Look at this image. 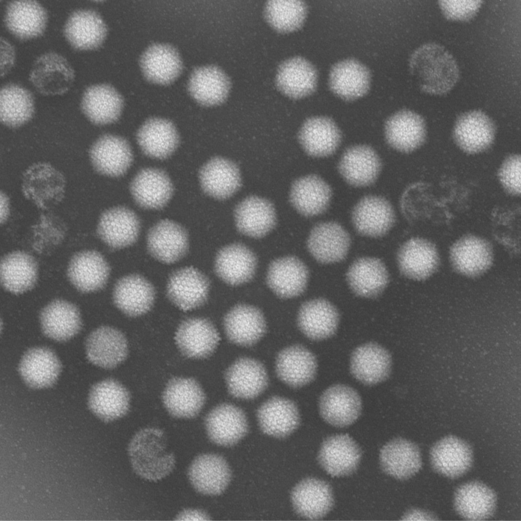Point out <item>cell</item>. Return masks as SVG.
<instances>
[{
    "label": "cell",
    "mask_w": 521,
    "mask_h": 521,
    "mask_svg": "<svg viewBox=\"0 0 521 521\" xmlns=\"http://www.w3.org/2000/svg\"><path fill=\"white\" fill-rule=\"evenodd\" d=\"M520 157L514 155L503 163L499 172L500 180L504 188L510 194L520 193Z\"/></svg>",
    "instance_id": "91938a15"
},
{
    "label": "cell",
    "mask_w": 521,
    "mask_h": 521,
    "mask_svg": "<svg viewBox=\"0 0 521 521\" xmlns=\"http://www.w3.org/2000/svg\"><path fill=\"white\" fill-rule=\"evenodd\" d=\"M307 13L306 5L299 1H271L265 8V16L276 30L288 32L299 28Z\"/></svg>",
    "instance_id": "6f0895ef"
},
{
    "label": "cell",
    "mask_w": 521,
    "mask_h": 521,
    "mask_svg": "<svg viewBox=\"0 0 521 521\" xmlns=\"http://www.w3.org/2000/svg\"><path fill=\"white\" fill-rule=\"evenodd\" d=\"M439 6L449 20L466 21L473 18L479 10L480 1H440Z\"/></svg>",
    "instance_id": "680465c9"
},
{
    "label": "cell",
    "mask_w": 521,
    "mask_h": 521,
    "mask_svg": "<svg viewBox=\"0 0 521 521\" xmlns=\"http://www.w3.org/2000/svg\"><path fill=\"white\" fill-rule=\"evenodd\" d=\"M61 365L55 354L44 347L28 350L22 357L19 371L25 383L35 389L47 388L56 381Z\"/></svg>",
    "instance_id": "7402d4cb"
},
{
    "label": "cell",
    "mask_w": 521,
    "mask_h": 521,
    "mask_svg": "<svg viewBox=\"0 0 521 521\" xmlns=\"http://www.w3.org/2000/svg\"><path fill=\"white\" fill-rule=\"evenodd\" d=\"M64 187L62 175L48 164L32 166L24 175L23 193L41 208L60 200Z\"/></svg>",
    "instance_id": "83f0119b"
},
{
    "label": "cell",
    "mask_w": 521,
    "mask_h": 521,
    "mask_svg": "<svg viewBox=\"0 0 521 521\" xmlns=\"http://www.w3.org/2000/svg\"><path fill=\"white\" fill-rule=\"evenodd\" d=\"M1 76L6 74L13 66L15 59V52L13 46L9 42L1 38Z\"/></svg>",
    "instance_id": "94428289"
},
{
    "label": "cell",
    "mask_w": 521,
    "mask_h": 521,
    "mask_svg": "<svg viewBox=\"0 0 521 521\" xmlns=\"http://www.w3.org/2000/svg\"><path fill=\"white\" fill-rule=\"evenodd\" d=\"M473 451L465 441L453 436L446 437L432 447L430 458L433 469L450 478H458L471 468Z\"/></svg>",
    "instance_id": "52a82bcc"
},
{
    "label": "cell",
    "mask_w": 521,
    "mask_h": 521,
    "mask_svg": "<svg viewBox=\"0 0 521 521\" xmlns=\"http://www.w3.org/2000/svg\"><path fill=\"white\" fill-rule=\"evenodd\" d=\"M9 214V202L6 195L3 193L1 195V222H4Z\"/></svg>",
    "instance_id": "e7e4bbea"
},
{
    "label": "cell",
    "mask_w": 521,
    "mask_h": 521,
    "mask_svg": "<svg viewBox=\"0 0 521 521\" xmlns=\"http://www.w3.org/2000/svg\"><path fill=\"white\" fill-rule=\"evenodd\" d=\"M1 120L10 127L19 126L32 117L34 101L32 93L15 84L3 86L1 91Z\"/></svg>",
    "instance_id": "9f6ffc18"
},
{
    "label": "cell",
    "mask_w": 521,
    "mask_h": 521,
    "mask_svg": "<svg viewBox=\"0 0 521 521\" xmlns=\"http://www.w3.org/2000/svg\"><path fill=\"white\" fill-rule=\"evenodd\" d=\"M361 407L358 393L344 385L330 387L323 394L320 401V413L323 419L338 427L353 423L360 416Z\"/></svg>",
    "instance_id": "8992f818"
},
{
    "label": "cell",
    "mask_w": 521,
    "mask_h": 521,
    "mask_svg": "<svg viewBox=\"0 0 521 521\" xmlns=\"http://www.w3.org/2000/svg\"><path fill=\"white\" fill-rule=\"evenodd\" d=\"M166 439L161 429L148 427L139 431L131 441L128 453L134 472L150 481L160 480L173 470L175 458L166 448Z\"/></svg>",
    "instance_id": "7a4b0ae2"
},
{
    "label": "cell",
    "mask_w": 521,
    "mask_h": 521,
    "mask_svg": "<svg viewBox=\"0 0 521 521\" xmlns=\"http://www.w3.org/2000/svg\"><path fill=\"white\" fill-rule=\"evenodd\" d=\"M200 179L204 191L219 199L232 195L241 184L237 166L222 158H214L205 165L200 173Z\"/></svg>",
    "instance_id": "7dc6e473"
},
{
    "label": "cell",
    "mask_w": 521,
    "mask_h": 521,
    "mask_svg": "<svg viewBox=\"0 0 521 521\" xmlns=\"http://www.w3.org/2000/svg\"><path fill=\"white\" fill-rule=\"evenodd\" d=\"M37 274L35 259L26 252H12L2 260L1 282L10 292L20 294L31 290L36 283Z\"/></svg>",
    "instance_id": "816d5d0a"
},
{
    "label": "cell",
    "mask_w": 521,
    "mask_h": 521,
    "mask_svg": "<svg viewBox=\"0 0 521 521\" xmlns=\"http://www.w3.org/2000/svg\"><path fill=\"white\" fill-rule=\"evenodd\" d=\"M206 426L210 439L224 446L237 443L246 435L248 428L243 411L229 404L220 405L211 411L206 419Z\"/></svg>",
    "instance_id": "9a60e30c"
},
{
    "label": "cell",
    "mask_w": 521,
    "mask_h": 521,
    "mask_svg": "<svg viewBox=\"0 0 521 521\" xmlns=\"http://www.w3.org/2000/svg\"><path fill=\"white\" fill-rule=\"evenodd\" d=\"M130 397L127 390L119 382L106 380L95 385L89 398L91 410L102 419L109 421L127 412Z\"/></svg>",
    "instance_id": "8d00e7d4"
},
{
    "label": "cell",
    "mask_w": 521,
    "mask_h": 521,
    "mask_svg": "<svg viewBox=\"0 0 521 521\" xmlns=\"http://www.w3.org/2000/svg\"><path fill=\"white\" fill-rule=\"evenodd\" d=\"M353 224L361 234L371 237L385 235L392 226L395 215L391 205L385 199L369 196L362 199L352 214Z\"/></svg>",
    "instance_id": "ac0fdd59"
},
{
    "label": "cell",
    "mask_w": 521,
    "mask_h": 521,
    "mask_svg": "<svg viewBox=\"0 0 521 521\" xmlns=\"http://www.w3.org/2000/svg\"><path fill=\"white\" fill-rule=\"evenodd\" d=\"M385 134L387 141L395 149L410 152L419 147L426 134L423 119L410 110H402L387 121Z\"/></svg>",
    "instance_id": "1f68e13d"
},
{
    "label": "cell",
    "mask_w": 521,
    "mask_h": 521,
    "mask_svg": "<svg viewBox=\"0 0 521 521\" xmlns=\"http://www.w3.org/2000/svg\"><path fill=\"white\" fill-rule=\"evenodd\" d=\"M308 279V271L298 259L287 257L278 259L270 265L267 281L270 287L278 296L291 298L304 290Z\"/></svg>",
    "instance_id": "74e56055"
},
{
    "label": "cell",
    "mask_w": 521,
    "mask_h": 521,
    "mask_svg": "<svg viewBox=\"0 0 521 521\" xmlns=\"http://www.w3.org/2000/svg\"><path fill=\"white\" fill-rule=\"evenodd\" d=\"M257 415L262 430L278 438L289 435L299 424L296 405L281 397H273L267 401L258 410Z\"/></svg>",
    "instance_id": "60d3db41"
},
{
    "label": "cell",
    "mask_w": 521,
    "mask_h": 521,
    "mask_svg": "<svg viewBox=\"0 0 521 521\" xmlns=\"http://www.w3.org/2000/svg\"><path fill=\"white\" fill-rule=\"evenodd\" d=\"M331 196L329 185L316 176H308L297 180L291 192V201L302 214L314 216L324 212Z\"/></svg>",
    "instance_id": "db71d44e"
},
{
    "label": "cell",
    "mask_w": 521,
    "mask_h": 521,
    "mask_svg": "<svg viewBox=\"0 0 521 521\" xmlns=\"http://www.w3.org/2000/svg\"><path fill=\"white\" fill-rule=\"evenodd\" d=\"M341 174L350 184L367 186L377 178L381 168L380 159L371 148L356 146L343 154L339 165Z\"/></svg>",
    "instance_id": "836d02e7"
},
{
    "label": "cell",
    "mask_w": 521,
    "mask_h": 521,
    "mask_svg": "<svg viewBox=\"0 0 521 521\" xmlns=\"http://www.w3.org/2000/svg\"><path fill=\"white\" fill-rule=\"evenodd\" d=\"M90 154L97 171L110 176H119L125 172L132 158L126 141L111 135L99 138L92 147Z\"/></svg>",
    "instance_id": "44dd1931"
},
{
    "label": "cell",
    "mask_w": 521,
    "mask_h": 521,
    "mask_svg": "<svg viewBox=\"0 0 521 521\" xmlns=\"http://www.w3.org/2000/svg\"><path fill=\"white\" fill-rule=\"evenodd\" d=\"M139 231V222L136 215L124 208H115L105 212L98 225L101 239L113 248H120L133 244Z\"/></svg>",
    "instance_id": "cb8c5ba5"
},
{
    "label": "cell",
    "mask_w": 521,
    "mask_h": 521,
    "mask_svg": "<svg viewBox=\"0 0 521 521\" xmlns=\"http://www.w3.org/2000/svg\"><path fill=\"white\" fill-rule=\"evenodd\" d=\"M449 257L455 271L467 277H476L490 268L494 254L489 242L480 237L468 235L452 245Z\"/></svg>",
    "instance_id": "277c9868"
},
{
    "label": "cell",
    "mask_w": 521,
    "mask_h": 521,
    "mask_svg": "<svg viewBox=\"0 0 521 521\" xmlns=\"http://www.w3.org/2000/svg\"><path fill=\"white\" fill-rule=\"evenodd\" d=\"M140 63L146 78L161 84L172 82L182 69V62L177 50L165 44H155L149 47L142 55Z\"/></svg>",
    "instance_id": "ab89813d"
},
{
    "label": "cell",
    "mask_w": 521,
    "mask_h": 521,
    "mask_svg": "<svg viewBox=\"0 0 521 521\" xmlns=\"http://www.w3.org/2000/svg\"><path fill=\"white\" fill-rule=\"evenodd\" d=\"M317 73L314 67L301 57L290 59L279 68L276 82L285 95L294 98L307 96L315 90Z\"/></svg>",
    "instance_id": "ee69618b"
},
{
    "label": "cell",
    "mask_w": 521,
    "mask_h": 521,
    "mask_svg": "<svg viewBox=\"0 0 521 521\" xmlns=\"http://www.w3.org/2000/svg\"><path fill=\"white\" fill-rule=\"evenodd\" d=\"M397 261L406 276L417 280H425L438 270L440 255L430 241L419 238L407 241L400 248Z\"/></svg>",
    "instance_id": "ba28073f"
},
{
    "label": "cell",
    "mask_w": 521,
    "mask_h": 521,
    "mask_svg": "<svg viewBox=\"0 0 521 521\" xmlns=\"http://www.w3.org/2000/svg\"><path fill=\"white\" fill-rule=\"evenodd\" d=\"M109 274V268L99 252L88 250L79 252L71 260L68 275L70 281L79 291L92 292L105 285Z\"/></svg>",
    "instance_id": "5bb4252c"
},
{
    "label": "cell",
    "mask_w": 521,
    "mask_h": 521,
    "mask_svg": "<svg viewBox=\"0 0 521 521\" xmlns=\"http://www.w3.org/2000/svg\"><path fill=\"white\" fill-rule=\"evenodd\" d=\"M86 354L92 363L112 368L123 362L127 355L126 339L119 331L108 327L99 328L89 336Z\"/></svg>",
    "instance_id": "7c38bea8"
},
{
    "label": "cell",
    "mask_w": 521,
    "mask_h": 521,
    "mask_svg": "<svg viewBox=\"0 0 521 521\" xmlns=\"http://www.w3.org/2000/svg\"><path fill=\"white\" fill-rule=\"evenodd\" d=\"M370 82L368 69L359 62L348 59L335 64L329 76V86L336 95L353 100L368 92Z\"/></svg>",
    "instance_id": "4dcf8cb0"
},
{
    "label": "cell",
    "mask_w": 521,
    "mask_h": 521,
    "mask_svg": "<svg viewBox=\"0 0 521 521\" xmlns=\"http://www.w3.org/2000/svg\"><path fill=\"white\" fill-rule=\"evenodd\" d=\"M256 267V258L253 253L246 247L239 244L231 245L222 249L218 253L215 269L218 276L230 284H239L249 280L253 276Z\"/></svg>",
    "instance_id": "f5cc1de1"
},
{
    "label": "cell",
    "mask_w": 521,
    "mask_h": 521,
    "mask_svg": "<svg viewBox=\"0 0 521 521\" xmlns=\"http://www.w3.org/2000/svg\"><path fill=\"white\" fill-rule=\"evenodd\" d=\"M224 328L231 341L249 345L257 342L263 335L266 324L263 314L257 309L239 305L231 309L225 316Z\"/></svg>",
    "instance_id": "f35d334b"
},
{
    "label": "cell",
    "mask_w": 521,
    "mask_h": 521,
    "mask_svg": "<svg viewBox=\"0 0 521 521\" xmlns=\"http://www.w3.org/2000/svg\"><path fill=\"white\" fill-rule=\"evenodd\" d=\"M210 518L208 515L200 510H186L180 513L178 516L177 520H209Z\"/></svg>",
    "instance_id": "be15d7a7"
},
{
    "label": "cell",
    "mask_w": 521,
    "mask_h": 521,
    "mask_svg": "<svg viewBox=\"0 0 521 521\" xmlns=\"http://www.w3.org/2000/svg\"><path fill=\"white\" fill-rule=\"evenodd\" d=\"M409 66L421 90L428 94H446L459 79L455 59L443 46L435 43H426L416 49Z\"/></svg>",
    "instance_id": "6da1fadb"
},
{
    "label": "cell",
    "mask_w": 521,
    "mask_h": 521,
    "mask_svg": "<svg viewBox=\"0 0 521 521\" xmlns=\"http://www.w3.org/2000/svg\"><path fill=\"white\" fill-rule=\"evenodd\" d=\"M188 476L194 488L198 492L209 495L221 494L230 479V471L226 461L213 454L197 457L188 470Z\"/></svg>",
    "instance_id": "4fadbf2b"
},
{
    "label": "cell",
    "mask_w": 521,
    "mask_h": 521,
    "mask_svg": "<svg viewBox=\"0 0 521 521\" xmlns=\"http://www.w3.org/2000/svg\"><path fill=\"white\" fill-rule=\"evenodd\" d=\"M317 368L314 356L307 349L294 346L282 351L278 355L276 369L279 377L293 387H300L311 382Z\"/></svg>",
    "instance_id": "f6af8a7d"
},
{
    "label": "cell",
    "mask_w": 521,
    "mask_h": 521,
    "mask_svg": "<svg viewBox=\"0 0 521 521\" xmlns=\"http://www.w3.org/2000/svg\"><path fill=\"white\" fill-rule=\"evenodd\" d=\"M226 380L231 395L243 399L257 396L268 384L264 367L250 358H242L235 362L228 369Z\"/></svg>",
    "instance_id": "d6a6232c"
},
{
    "label": "cell",
    "mask_w": 521,
    "mask_h": 521,
    "mask_svg": "<svg viewBox=\"0 0 521 521\" xmlns=\"http://www.w3.org/2000/svg\"><path fill=\"white\" fill-rule=\"evenodd\" d=\"M5 21L15 36L21 40H28L43 34L47 24V14L36 1H13L7 7Z\"/></svg>",
    "instance_id": "e0dca14e"
},
{
    "label": "cell",
    "mask_w": 521,
    "mask_h": 521,
    "mask_svg": "<svg viewBox=\"0 0 521 521\" xmlns=\"http://www.w3.org/2000/svg\"><path fill=\"white\" fill-rule=\"evenodd\" d=\"M382 469L386 474L398 479H407L417 473L422 466L418 447L408 440L394 439L381 450Z\"/></svg>",
    "instance_id": "603a6c76"
},
{
    "label": "cell",
    "mask_w": 521,
    "mask_h": 521,
    "mask_svg": "<svg viewBox=\"0 0 521 521\" xmlns=\"http://www.w3.org/2000/svg\"><path fill=\"white\" fill-rule=\"evenodd\" d=\"M339 322L335 307L324 299H315L301 308L298 323L302 331L309 338L321 340L333 335Z\"/></svg>",
    "instance_id": "d590c367"
},
{
    "label": "cell",
    "mask_w": 521,
    "mask_h": 521,
    "mask_svg": "<svg viewBox=\"0 0 521 521\" xmlns=\"http://www.w3.org/2000/svg\"><path fill=\"white\" fill-rule=\"evenodd\" d=\"M163 400L166 409L173 416L191 418L200 412L205 396L201 388L194 380L176 378L167 385Z\"/></svg>",
    "instance_id": "4316f807"
},
{
    "label": "cell",
    "mask_w": 521,
    "mask_h": 521,
    "mask_svg": "<svg viewBox=\"0 0 521 521\" xmlns=\"http://www.w3.org/2000/svg\"><path fill=\"white\" fill-rule=\"evenodd\" d=\"M362 456L360 447L348 435L327 438L322 443L318 460L322 467L332 476H347L358 467Z\"/></svg>",
    "instance_id": "5b68a950"
},
{
    "label": "cell",
    "mask_w": 521,
    "mask_h": 521,
    "mask_svg": "<svg viewBox=\"0 0 521 521\" xmlns=\"http://www.w3.org/2000/svg\"><path fill=\"white\" fill-rule=\"evenodd\" d=\"M148 245L150 253L156 258L165 263H172L180 259L186 252L187 235L178 224L163 220L150 231Z\"/></svg>",
    "instance_id": "f1b7e54d"
},
{
    "label": "cell",
    "mask_w": 521,
    "mask_h": 521,
    "mask_svg": "<svg viewBox=\"0 0 521 521\" xmlns=\"http://www.w3.org/2000/svg\"><path fill=\"white\" fill-rule=\"evenodd\" d=\"M132 193L141 207L158 209L168 201L172 192V185L166 175L156 169L140 171L133 181Z\"/></svg>",
    "instance_id": "f907efd6"
},
{
    "label": "cell",
    "mask_w": 521,
    "mask_h": 521,
    "mask_svg": "<svg viewBox=\"0 0 521 521\" xmlns=\"http://www.w3.org/2000/svg\"><path fill=\"white\" fill-rule=\"evenodd\" d=\"M137 140L147 155L162 159L173 152L178 144V136L171 123L163 119H152L141 127Z\"/></svg>",
    "instance_id": "11a10c76"
},
{
    "label": "cell",
    "mask_w": 521,
    "mask_h": 521,
    "mask_svg": "<svg viewBox=\"0 0 521 521\" xmlns=\"http://www.w3.org/2000/svg\"><path fill=\"white\" fill-rule=\"evenodd\" d=\"M497 497L494 490L479 481L462 484L454 495L456 511L468 520H479L489 518L495 511Z\"/></svg>",
    "instance_id": "d4e9b609"
},
{
    "label": "cell",
    "mask_w": 521,
    "mask_h": 521,
    "mask_svg": "<svg viewBox=\"0 0 521 521\" xmlns=\"http://www.w3.org/2000/svg\"><path fill=\"white\" fill-rule=\"evenodd\" d=\"M219 340L214 326L208 320L192 318L184 321L178 328L176 340L181 351L193 358H205L215 349Z\"/></svg>",
    "instance_id": "ffe728a7"
},
{
    "label": "cell",
    "mask_w": 521,
    "mask_h": 521,
    "mask_svg": "<svg viewBox=\"0 0 521 521\" xmlns=\"http://www.w3.org/2000/svg\"><path fill=\"white\" fill-rule=\"evenodd\" d=\"M192 96L205 105L220 104L226 99L230 88L227 76L218 68L206 66L195 69L188 85Z\"/></svg>",
    "instance_id": "681fc988"
},
{
    "label": "cell",
    "mask_w": 521,
    "mask_h": 521,
    "mask_svg": "<svg viewBox=\"0 0 521 521\" xmlns=\"http://www.w3.org/2000/svg\"><path fill=\"white\" fill-rule=\"evenodd\" d=\"M391 368V358L388 351L375 343L360 346L353 352L351 371L358 381L373 385L386 380Z\"/></svg>",
    "instance_id": "484cf974"
},
{
    "label": "cell",
    "mask_w": 521,
    "mask_h": 521,
    "mask_svg": "<svg viewBox=\"0 0 521 521\" xmlns=\"http://www.w3.org/2000/svg\"><path fill=\"white\" fill-rule=\"evenodd\" d=\"M347 278L353 291L357 295L374 297L379 295L388 282L387 270L380 259L362 257L350 267Z\"/></svg>",
    "instance_id": "b9f144b4"
},
{
    "label": "cell",
    "mask_w": 521,
    "mask_h": 521,
    "mask_svg": "<svg viewBox=\"0 0 521 521\" xmlns=\"http://www.w3.org/2000/svg\"><path fill=\"white\" fill-rule=\"evenodd\" d=\"M123 107L120 95L111 86L93 85L84 91L81 101L83 113L93 123L104 125L115 121Z\"/></svg>",
    "instance_id": "e575fe53"
},
{
    "label": "cell",
    "mask_w": 521,
    "mask_h": 521,
    "mask_svg": "<svg viewBox=\"0 0 521 521\" xmlns=\"http://www.w3.org/2000/svg\"><path fill=\"white\" fill-rule=\"evenodd\" d=\"M495 133V126L491 119L484 112L474 110L459 117L453 136L461 149L473 154L487 149L493 141Z\"/></svg>",
    "instance_id": "30bf717a"
},
{
    "label": "cell",
    "mask_w": 521,
    "mask_h": 521,
    "mask_svg": "<svg viewBox=\"0 0 521 521\" xmlns=\"http://www.w3.org/2000/svg\"><path fill=\"white\" fill-rule=\"evenodd\" d=\"M74 72L63 56L48 52L38 57L31 69L29 80L36 90L44 95H61L72 86Z\"/></svg>",
    "instance_id": "3957f363"
},
{
    "label": "cell",
    "mask_w": 521,
    "mask_h": 521,
    "mask_svg": "<svg viewBox=\"0 0 521 521\" xmlns=\"http://www.w3.org/2000/svg\"><path fill=\"white\" fill-rule=\"evenodd\" d=\"M40 321L44 334L58 341L70 339L81 328L80 315L77 308L62 300H55L47 305L41 311Z\"/></svg>",
    "instance_id": "f546056e"
},
{
    "label": "cell",
    "mask_w": 521,
    "mask_h": 521,
    "mask_svg": "<svg viewBox=\"0 0 521 521\" xmlns=\"http://www.w3.org/2000/svg\"><path fill=\"white\" fill-rule=\"evenodd\" d=\"M350 245L346 231L334 222L322 223L312 230L308 247L312 256L322 263L340 261L346 256Z\"/></svg>",
    "instance_id": "8fae6325"
},
{
    "label": "cell",
    "mask_w": 521,
    "mask_h": 521,
    "mask_svg": "<svg viewBox=\"0 0 521 521\" xmlns=\"http://www.w3.org/2000/svg\"><path fill=\"white\" fill-rule=\"evenodd\" d=\"M236 224L243 234L260 237L270 231L275 223V213L268 200L255 196L248 197L240 203L235 211Z\"/></svg>",
    "instance_id": "bcb514c9"
},
{
    "label": "cell",
    "mask_w": 521,
    "mask_h": 521,
    "mask_svg": "<svg viewBox=\"0 0 521 521\" xmlns=\"http://www.w3.org/2000/svg\"><path fill=\"white\" fill-rule=\"evenodd\" d=\"M402 520H436V516L427 511L413 509L408 511L402 516Z\"/></svg>",
    "instance_id": "6125c7cd"
},
{
    "label": "cell",
    "mask_w": 521,
    "mask_h": 521,
    "mask_svg": "<svg viewBox=\"0 0 521 521\" xmlns=\"http://www.w3.org/2000/svg\"><path fill=\"white\" fill-rule=\"evenodd\" d=\"M299 138L303 148L314 156H326L332 154L338 147L340 132L331 119L314 117L307 120L303 125Z\"/></svg>",
    "instance_id": "c3c4849f"
},
{
    "label": "cell",
    "mask_w": 521,
    "mask_h": 521,
    "mask_svg": "<svg viewBox=\"0 0 521 521\" xmlns=\"http://www.w3.org/2000/svg\"><path fill=\"white\" fill-rule=\"evenodd\" d=\"M209 290L206 277L193 268H185L170 277L167 294L170 300L180 309L189 310L202 305Z\"/></svg>",
    "instance_id": "d6986e66"
},
{
    "label": "cell",
    "mask_w": 521,
    "mask_h": 521,
    "mask_svg": "<svg viewBox=\"0 0 521 521\" xmlns=\"http://www.w3.org/2000/svg\"><path fill=\"white\" fill-rule=\"evenodd\" d=\"M155 297L152 285L138 275L121 279L116 284L113 299L115 305L130 316L145 313L151 308Z\"/></svg>",
    "instance_id": "7bdbcfd3"
},
{
    "label": "cell",
    "mask_w": 521,
    "mask_h": 521,
    "mask_svg": "<svg viewBox=\"0 0 521 521\" xmlns=\"http://www.w3.org/2000/svg\"><path fill=\"white\" fill-rule=\"evenodd\" d=\"M107 33L106 25L96 11L81 9L73 12L65 28V37L71 45L80 50H94L103 43Z\"/></svg>",
    "instance_id": "9c48e42d"
},
{
    "label": "cell",
    "mask_w": 521,
    "mask_h": 521,
    "mask_svg": "<svg viewBox=\"0 0 521 521\" xmlns=\"http://www.w3.org/2000/svg\"><path fill=\"white\" fill-rule=\"evenodd\" d=\"M292 500L298 513L310 519L324 517L334 504L330 485L314 478H307L299 483L293 490Z\"/></svg>",
    "instance_id": "2e32d148"
}]
</instances>
